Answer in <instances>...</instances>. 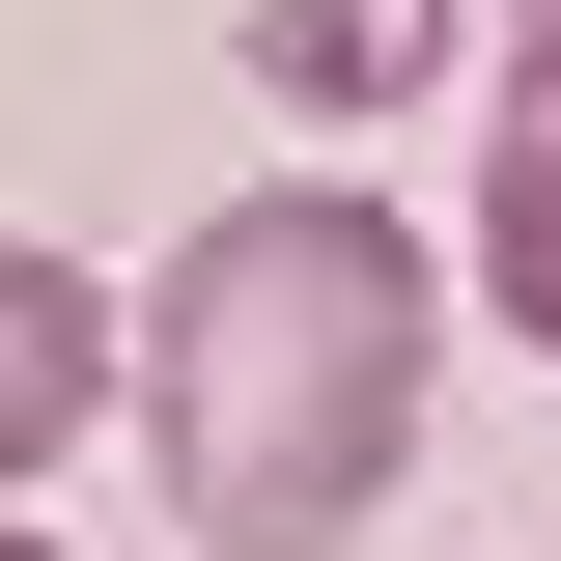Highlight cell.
Returning a JSON list of instances; mask_svg holds the SVG:
<instances>
[{"instance_id": "obj_1", "label": "cell", "mask_w": 561, "mask_h": 561, "mask_svg": "<svg viewBox=\"0 0 561 561\" xmlns=\"http://www.w3.org/2000/svg\"><path fill=\"white\" fill-rule=\"evenodd\" d=\"M421 393H449V253L365 169H280V197H225L140 280V449H169L197 561H337L393 505Z\"/></svg>"}, {"instance_id": "obj_2", "label": "cell", "mask_w": 561, "mask_h": 561, "mask_svg": "<svg viewBox=\"0 0 561 561\" xmlns=\"http://www.w3.org/2000/svg\"><path fill=\"white\" fill-rule=\"evenodd\" d=\"M225 57H253V113H449V57H478V0H225Z\"/></svg>"}, {"instance_id": "obj_3", "label": "cell", "mask_w": 561, "mask_h": 561, "mask_svg": "<svg viewBox=\"0 0 561 561\" xmlns=\"http://www.w3.org/2000/svg\"><path fill=\"white\" fill-rule=\"evenodd\" d=\"M113 393H140V309H113V280H57L28 225H0V505L57 478V449H84Z\"/></svg>"}, {"instance_id": "obj_4", "label": "cell", "mask_w": 561, "mask_h": 561, "mask_svg": "<svg viewBox=\"0 0 561 561\" xmlns=\"http://www.w3.org/2000/svg\"><path fill=\"white\" fill-rule=\"evenodd\" d=\"M478 280H505V337L561 365V28H505V84H478Z\"/></svg>"}, {"instance_id": "obj_5", "label": "cell", "mask_w": 561, "mask_h": 561, "mask_svg": "<svg viewBox=\"0 0 561 561\" xmlns=\"http://www.w3.org/2000/svg\"><path fill=\"white\" fill-rule=\"evenodd\" d=\"M0 561H57V534H28V505H0Z\"/></svg>"}, {"instance_id": "obj_6", "label": "cell", "mask_w": 561, "mask_h": 561, "mask_svg": "<svg viewBox=\"0 0 561 561\" xmlns=\"http://www.w3.org/2000/svg\"><path fill=\"white\" fill-rule=\"evenodd\" d=\"M505 28H561V0H505Z\"/></svg>"}]
</instances>
